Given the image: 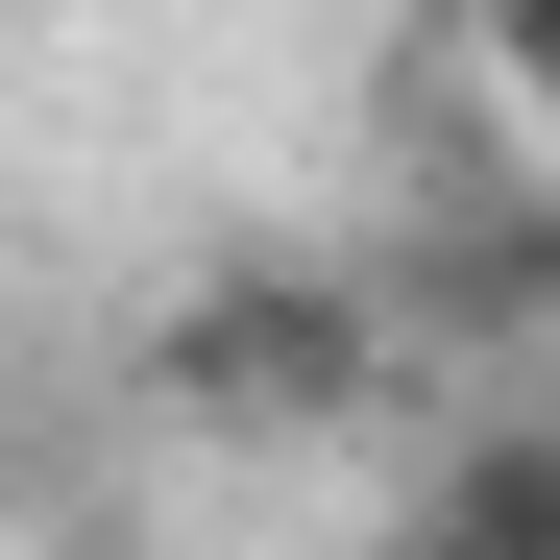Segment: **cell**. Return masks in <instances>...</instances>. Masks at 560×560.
I'll return each mask as SVG.
<instances>
[{"label": "cell", "mask_w": 560, "mask_h": 560, "mask_svg": "<svg viewBox=\"0 0 560 560\" xmlns=\"http://www.w3.org/2000/svg\"><path fill=\"white\" fill-rule=\"evenodd\" d=\"M365 317H390V365L439 341V365H512L560 341V171H512V147H439L415 196H390V244H365Z\"/></svg>", "instance_id": "7a4b0ae2"}, {"label": "cell", "mask_w": 560, "mask_h": 560, "mask_svg": "<svg viewBox=\"0 0 560 560\" xmlns=\"http://www.w3.org/2000/svg\"><path fill=\"white\" fill-rule=\"evenodd\" d=\"M147 415H171V439H244V463L390 415L365 268H341V244H220V268H171V293H147Z\"/></svg>", "instance_id": "6da1fadb"}, {"label": "cell", "mask_w": 560, "mask_h": 560, "mask_svg": "<svg viewBox=\"0 0 560 560\" xmlns=\"http://www.w3.org/2000/svg\"><path fill=\"white\" fill-rule=\"evenodd\" d=\"M463 98H488V147H512V171H560V0H512V25L463 49Z\"/></svg>", "instance_id": "277c9868"}, {"label": "cell", "mask_w": 560, "mask_h": 560, "mask_svg": "<svg viewBox=\"0 0 560 560\" xmlns=\"http://www.w3.org/2000/svg\"><path fill=\"white\" fill-rule=\"evenodd\" d=\"M390 560H560V415H536V390H512V415H463V439L415 463Z\"/></svg>", "instance_id": "3957f363"}]
</instances>
